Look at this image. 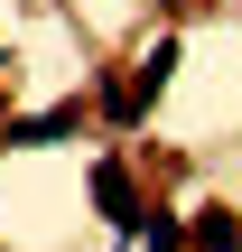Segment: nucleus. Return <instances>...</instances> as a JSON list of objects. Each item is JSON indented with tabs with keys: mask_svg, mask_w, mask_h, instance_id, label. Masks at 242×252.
<instances>
[{
	"mask_svg": "<svg viewBox=\"0 0 242 252\" xmlns=\"http://www.w3.org/2000/svg\"><path fill=\"white\" fill-rule=\"evenodd\" d=\"M140 243H149V252H177L187 224H177V215H140Z\"/></svg>",
	"mask_w": 242,
	"mask_h": 252,
	"instance_id": "5",
	"label": "nucleus"
},
{
	"mask_svg": "<svg viewBox=\"0 0 242 252\" xmlns=\"http://www.w3.org/2000/svg\"><path fill=\"white\" fill-rule=\"evenodd\" d=\"M75 122H84V103H47L9 131V150H56V140H75Z\"/></svg>",
	"mask_w": 242,
	"mask_h": 252,
	"instance_id": "2",
	"label": "nucleus"
},
{
	"mask_svg": "<svg viewBox=\"0 0 242 252\" xmlns=\"http://www.w3.org/2000/svg\"><path fill=\"white\" fill-rule=\"evenodd\" d=\"M168 75H177V37H159V47H149V56H140V65H131V103H140V112H149V103H159V94H168Z\"/></svg>",
	"mask_w": 242,
	"mask_h": 252,
	"instance_id": "3",
	"label": "nucleus"
},
{
	"mask_svg": "<svg viewBox=\"0 0 242 252\" xmlns=\"http://www.w3.org/2000/svg\"><path fill=\"white\" fill-rule=\"evenodd\" d=\"M93 206H103V215H112V224H121V234H140V215H149V206H140V187H131V168H121V159H103V168H93Z\"/></svg>",
	"mask_w": 242,
	"mask_h": 252,
	"instance_id": "1",
	"label": "nucleus"
},
{
	"mask_svg": "<svg viewBox=\"0 0 242 252\" xmlns=\"http://www.w3.org/2000/svg\"><path fill=\"white\" fill-rule=\"evenodd\" d=\"M187 243H196V252H242V215H233V206H196Z\"/></svg>",
	"mask_w": 242,
	"mask_h": 252,
	"instance_id": "4",
	"label": "nucleus"
}]
</instances>
